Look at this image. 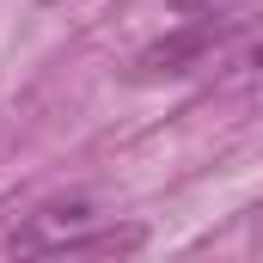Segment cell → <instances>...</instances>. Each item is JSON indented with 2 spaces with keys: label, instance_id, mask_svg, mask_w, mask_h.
<instances>
[{
  "label": "cell",
  "instance_id": "6da1fadb",
  "mask_svg": "<svg viewBox=\"0 0 263 263\" xmlns=\"http://www.w3.org/2000/svg\"><path fill=\"white\" fill-rule=\"evenodd\" d=\"M233 37V25L227 18H190V25H178V31H165L159 43H147L141 55H135L129 80H172V73H196V67L214 62V49Z\"/></svg>",
  "mask_w": 263,
  "mask_h": 263
},
{
  "label": "cell",
  "instance_id": "7a4b0ae2",
  "mask_svg": "<svg viewBox=\"0 0 263 263\" xmlns=\"http://www.w3.org/2000/svg\"><path fill=\"white\" fill-rule=\"evenodd\" d=\"M86 227H92V202H43L25 227H12V239H6V251H18V257H31V251H73L80 239H86Z\"/></svg>",
  "mask_w": 263,
  "mask_h": 263
},
{
  "label": "cell",
  "instance_id": "3957f363",
  "mask_svg": "<svg viewBox=\"0 0 263 263\" xmlns=\"http://www.w3.org/2000/svg\"><path fill=\"white\" fill-rule=\"evenodd\" d=\"M227 73H233V80H263V31H251V37L227 55Z\"/></svg>",
  "mask_w": 263,
  "mask_h": 263
},
{
  "label": "cell",
  "instance_id": "277c9868",
  "mask_svg": "<svg viewBox=\"0 0 263 263\" xmlns=\"http://www.w3.org/2000/svg\"><path fill=\"white\" fill-rule=\"evenodd\" d=\"M202 6H214V0H172V12H202Z\"/></svg>",
  "mask_w": 263,
  "mask_h": 263
}]
</instances>
